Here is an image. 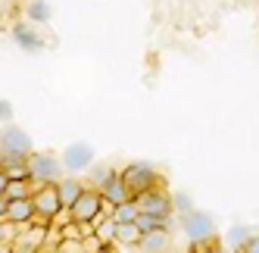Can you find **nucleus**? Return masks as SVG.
Wrapping results in <instances>:
<instances>
[{
	"label": "nucleus",
	"mask_w": 259,
	"mask_h": 253,
	"mask_svg": "<svg viewBox=\"0 0 259 253\" xmlns=\"http://www.w3.org/2000/svg\"><path fill=\"white\" fill-rule=\"evenodd\" d=\"M7 185H10V178H7V172H4V169H0V194L7 191Z\"/></svg>",
	"instance_id": "nucleus-28"
},
{
	"label": "nucleus",
	"mask_w": 259,
	"mask_h": 253,
	"mask_svg": "<svg viewBox=\"0 0 259 253\" xmlns=\"http://www.w3.org/2000/svg\"><path fill=\"white\" fill-rule=\"evenodd\" d=\"M135 200H138V209L141 213H150V216H159V219H172V194L165 191V185H156L150 191H141L135 194Z\"/></svg>",
	"instance_id": "nucleus-7"
},
{
	"label": "nucleus",
	"mask_w": 259,
	"mask_h": 253,
	"mask_svg": "<svg viewBox=\"0 0 259 253\" xmlns=\"http://www.w3.org/2000/svg\"><path fill=\"white\" fill-rule=\"evenodd\" d=\"M50 16H53V10L47 0H25V19L31 25H47Z\"/></svg>",
	"instance_id": "nucleus-16"
},
{
	"label": "nucleus",
	"mask_w": 259,
	"mask_h": 253,
	"mask_svg": "<svg viewBox=\"0 0 259 253\" xmlns=\"http://www.w3.org/2000/svg\"><path fill=\"white\" fill-rule=\"evenodd\" d=\"M4 219H7V222H13L16 228H25V225L34 219V203H31V197H19V200H10Z\"/></svg>",
	"instance_id": "nucleus-11"
},
{
	"label": "nucleus",
	"mask_w": 259,
	"mask_h": 253,
	"mask_svg": "<svg viewBox=\"0 0 259 253\" xmlns=\"http://www.w3.org/2000/svg\"><path fill=\"white\" fill-rule=\"evenodd\" d=\"M109 216H113L116 222H135V216H138V200H135V197H128V200L109 206Z\"/></svg>",
	"instance_id": "nucleus-18"
},
{
	"label": "nucleus",
	"mask_w": 259,
	"mask_h": 253,
	"mask_svg": "<svg viewBox=\"0 0 259 253\" xmlns=\"http://www.w3.org/2000/svg\"><path fill=\"white\" fill-rule=\"evenodd\" d=\"M4 122H13V103L10 100H0V125Z\"/></svg>",
	"instance_id": "nucleus-26"
},
{
	"label": "nucleus",
	"mask_w": 259,
	"mask_h": 253,
	"mask_svg": "<svg viewBox=\"0 0 259 253\" xmlns=\"http://www.w3.org/2000/svg\"><path fill=\"white\" fill-rule=\"evenodd\" d=\"M41 247H31V244H25V241H19V238H13L10 241V253H38Z\"/></svg>",
	"instance_id": "nucleus-23"
},
{
	"label": "nucleus",
	"mask_w": 259,
	"mask_h": 253,
	"mask_svg": "<svg viewBox=\"0 0 259 253\" xmlns=\"http://www.w3.org/2000/svg\"><path fill=\"white\" fill-rule=\"evenodd\" d=\"M31 150H34V144L28 132L13 122H4V129H0V159H25Z\"/></svg>",
	"instance_id": "nucleus-6"
},
{
	"label": "nucleus",
	"mask_w": 259,
	"mask_h": 253,
	"mask_svg": "<svg viewBox=\"0 0 259 253\" xmlns=\"http://www.w3.org/2000/svg\"><path fill=\"white\" fill-rule=\"evenodd\" d=\"M53 188H57V194H60V203L69 209L72 203H75V197L84 191V182L78 175H63L60 182H53Z\"/></svg>",
	"instance_id": "nucleus-13"
},
{
	"label": "nucleus",
	"mask_w": 259,
	"mask_h": 253,
	"mask_svg": "<svg viewBox=\"0 0 259 253\" xmlns=\"http://www.w3.org/2000/svg\"><path fill=\"white\" fill-rule=\"evenodd\" d=\"M138 253H141V250H138Z\"/></svg>",
	"instance_id": "nucleus-30"
},
{
	"label": "nucleus",
	"mask_w": 259,
	"mask_h": 253,
	"mask_svg": "<svg viewBox=\"0 0 259 253\" xmlns=\"http://www.w3.org/2000/svg\"><path fill=\"white\" fill-rule=\"evenodd\" d=\"M141 241V228L135 222H116V247L122 250H135Z\"/></svg>",
	"instance_id": "nucleus-15"
},
{
	"label": "nucleus",
	"mask_w": 259,
	"mask_h": 253,
	"mask_svg": "<svg viewBox=\"0 0 259 253\" xmlns=\"http://www.w3.org/2000/svg\"><path fill=\"white\" fill-rule=\"evenodd\" d=\"M191 209H194V200H191V194H184V191L172 194V213L184 216V213H191Z\"/></svg>",
	"instance_id": "nucleus-22"
},
{
	"label": "nucleus",
	"mask_w": 259,
	"mask_h": 253,
	"mask_svg": "<svg viewBox=\"0 0 259 253\" xmlns=\"http://www.w3.org/2000/svg\"><path fill=\"white\" fill-rule=\"evenodd\" d=\"M119 172H122V182H125V188H128L132 197L141 194V191H150V188L162 185L159 169L153 166V162H147V159H132V162H125Z\"/></svg>",
	"instance_id": "nucleus-2"
},
{
	"label": "nucleus",
	"mask_w": 259,
	"mask_h": 253,
	"mask_svg": "<svg viewBox=\"0 0 259 253\" xmlns=\"http://www.w3.org/2000/svg\"><path fill=\"white\" fill-rule=\"evenodd\" d=\"M250 231H253L250 225H231V228H228V234H225V244H228V247H231V250L237 253L240 247L247 244V238H250Z\"/></svg>",
	"instance_id": "nucleus-19"
},
{
	"label": "nucleus",
	"mask_w": 259,
	"mask_h": 253,
	"mask_svg": "<svg viewBox=\"0 0 259 253\" xmlns=\"http://www.w3.org/2000/svg\"><path fill=\"white\" fill-rule=\"evenodd\" d=\"M7 206H10V197H7V194H0V219L7 216Z\"/></svg>",
	"instance_id": "nucleus-27"
},
{
	"label": "nucleus",
	"mask_w": 259,
	"mask_h": 253,
	"mask_svg": "<svg viewBox=\"0 0 259 253\" xmlns=\"http://www.w3.org/2000/svg\"><path fill=\"white\" fill-rule=\"evenodd\" d=\"M31 203H34V216H38V219H47V222L63 219V213H66V206L60 203V194H57L53 185L34 188L31 191Z\"/></svg>",
	"instance_id": "nucleus-8"
},
{
	"label": "nucleus",
	"mask_w": 259,
	"mask_h": 253,
	"mask_svg": "<svg viewBox=\"0 0 259 253\" xmlns=\"http://www.w3.org/2000/svg\"><path fill=\"white\" fill-rule=\"evenodd\" d=\"M135 225L141 228V234H147V231H156V228L172 231V225H175V216H172V219H159V216H150V213H141V209H138V216H135Z\"/></svg>",
	"instance_id": "nucleus-17"
},
{
	"label": "nucleus",
	"mask_w": 259,
	"mask_h": 253,
	"mask_svg": "<svg viewBox=\"0 0 259 253\" xmlns=\"http://www.w3.org/2000/svg\"><path fill=\"white\" fill-rule=\"evenodd\" d=\"M25 166H28V182H31L34 188L53 185V182H60V178L66 175L60 156H53V153H47V150H31V153L25 156Z\"/></svg>",
	"instance_id": "nucleus-1"
},
{
	"label": "nucleus",
	"mask_w": 259,
	"mask_h": 253,
	"mask_svg": "<svg viewBox=\"0 0 259 253\" xmlns=\"http://www.w3.org/2000/svg\"><path fill=\"white\" fill-rule=\"evenodd\" d=\"M31 191H34V185L28 182V178H16V182H10L7 185V197H10V200H19V197H31Z\"/></svg>",
	"instance_id": "nucleus-21"
},
{
	"label": "nucleus",
	"mask_w": 259,
	"mask_h": 253,
	"mask_svg": "<svg viewBox=\"0 0 259 253\" xmlns=\"http://www.w3.org/2000/svg\"><path fill=\"white\" fill-rule=\"evenodd\" d=\"M191 253H206V247H203V244H191Z\"/></svg>",
	"instance_id": "nucleus-29"
},
{
	"label": "nucleus",
	"mask_w": 259,
	"mask_h": 253,
	"mask_svg": "<svg viewBox=\"0 0 259 253\" xmlns=\"http://www.w3.org/2000/svg\"><path fill=\"white\" fill-rule=\"evenodd\" d=\"M178 225H181V234L188 238L191 244H206L215 238V219L206 213V209H191V213H184L178 216Z\"/></svg>",
	"instance_id": "nucleus-3"
},
{
	"label": "nucleus",
	"mask_w": 259,
	"mask_h": 253,
	"mask_svg": "<svg viewBox=\"0 0 259 253\" xmlns=\"http://www.w3.org/2000/svg\"><path fill=\"white\" fill-rule=\"evenodd\" d=\"M0 169L7 172L10 182H16V178H28V166H25V159H0Z\"/></svg>",
	"instance_id": "nucleus-20"
},
{
	"label": "nucleus",
	"mask_w": 259,
	"mask_h": 253,
	"mask_svg": "<svg viewBox=\"0 0 259 253\" xmlns=\"http://www.w3.org/2000/svg\"><path fill=\"white\" fill-rule=\"evenodd\" d=\"M203 247H206V253H234L225 241H219V238H212V241H206V244H203Z\"/></svg>",
	"instance_id": "nucleus-24"
},
{
	"label": "nucleus",
	"mask_w": 259,
	"mask_h": 253,
	"mask_svg": "<svg viewBox=\"0 0 259 253\" xmlns=\"http://www.w3.org/2000/svg\"><path fill=\"white\" fill-rule=\"evenodd\" d=\"M103 209H109L106 203H103V197H100V191L94 188V185H84V191L75 197V203H72L69 209H66V216L72 222H81V225H91L97 219V216L103 213Z\"/></svg>",
	"instance_id": "nucleus-5"
},
{
	"label": "nucleus",
	"mask_w": 259,
	"mask_h": 253,
	"mask_svg": "<svg viewBox=\"0 0 259 253\" xmlns=\"http://www.w3.org/2000/svg\"><path fill=\"white\" fill-rule=\"evenodd\" d=\"M94 188L100 191V197H103V203L106 206H116V203H122V200H128V188H125V182H122V172L119 169H109V166H97L94 169Z\"/></svg>",
	"instance_id": "nucleus-4"
},
{
	"label": "nucleus",
	"mask_w": 259,
	"mask_h": 253,
	"mask_svg": "<svg viewBox=\"0 0 259 253\" xmlns=\"http://www.w3.org/2000/svg\"><path fill=\"white\" fill-rule=\"evenodd\" d=\"M169 244H172V231L156 228V231L141 234V241H138L135 250H141V253H165V250H169Z\"/></svg>",
	"instance_id": "nucleus-12"
},
{
	"label": "nucleus",
	"mask_w": 259,
	"mask_h": 253,
	"mask_svg": "<svg viewBox=\"0 0 259 253\" xmlns=\"http://www.w3.org/2000/svg\"><path fill=\"white\" fill-rule=\"evenodd\" d=\"M10 38H13V44L19 47V50H25V53H41L44 47H47V41H44V34L34 28L28 19H22V22H13L10 25Z\"/></svg>",
	"instance_id": "nucleus-10"
},
{
	"label": "nucleus",
	"mask_w": 259,
	"mask_h": 253,
	"mask_svg": "<svg viewBox=\"0 0 259 253\" xmlns=\"http://www.w3.org/2000/svg\"><path fill=\"white\" fill-rule=\"evenodd\" d=\"M91 234L100 241V244H116V219L109 216V209H103L94 222H91Z\"/></svg>",
	"instance_id": "nucleus-14"
},
{
	"label": "nucleus",
	"mask_w": 259,
	"mask_h": 253,
	"mask_svg": "<svg viewBox=\"0 0 259 253\" xmlns=\"http://www.w3.org/2000/svg\"><path fill=\"white\" fill-rule=\"evenodd\" d=\"M60 162H63L66 175H78V172L94 166V147H91L88 141H75V144H69V147L60 153Z\"/></svg>",
	"instance_id": "nucleus-9"
},
{
	"label": "nucleus",
	"mask_w": 259,
	"mask_h": 253,
	"mask_svg": "<svg viewBox=\"0 0 259 253\" xmlns=\"http://www.w3.org/2000/svg\"><path fill=\"white\" fill-rule=\"evenodd\" d=\"M237 253H259V231H250V238H247V244L240 247Z\"/></svg>",
	"instance_id": "nucleus-25"
}]
</instances>
